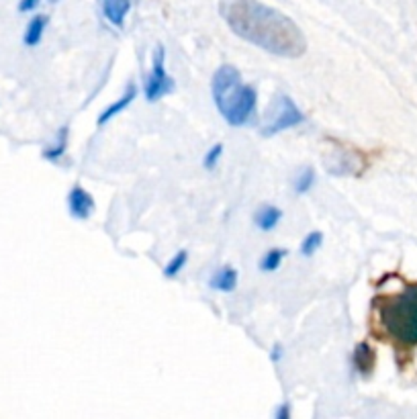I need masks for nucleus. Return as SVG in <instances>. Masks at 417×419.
I'll list each match as a JSON object with an SVG mask.
<instances>
[{"mask_svg": "<svg viewBox=\"0 0 417 419\" xmlns=\"http://www.w3.org/2000/svg\"><path fill=\"white\" fill-rule=\"evenodd\" d=\"M221 13L237 37L268 53L300 58L307 51V39L299 25L260 0H227Z\"/></svg>", "mask_w": 417, "mask_h": 419, "instance_id": "nucleus-1", "label": "nucleus"}, {"mask_svg": "<svg viewBox=\"0 0 417 419\" xmlns=\"http://www.w3.org/2000/svg\"><path fill=\"white\" fill-rule=\"evenodd\" d=\"M211 90L219 113L232 127H242L250 121L258 105V92L254 86L242 80L237 68L221 65L213 76Z\"/></svg>", "mask_w": 417, "mask_h": 419, "instance_id": "nucleus-2", "label": "nucleus"}, {"mask_svg": "<svg viewBox=\"0 0 417 419\" xmlns=\"http://www.w3.org/2000/svg\"><path fill=\"white\" fill-rule=\"evenodd\" d=\"M381 317L384 327L403 344L417 341V290L409 289L403 295L381 301Z\"/></svg>", "mask_w": 417, "mask_h": 419, "instance_id": "nucleus-3", "label": "nucleus"}, {"mask_svg": "<svg viewBox=\"0 0 417 419\" xmlns=\"http://www.w3.org/2000/svg\"><path fill=\"white\" fill-rule=\"evenodd\" d=\"M303 121H305V115L297 107V102L281 92L270 100L266 113L262 117V123H260V133L264 137H272L276 133L297 127Z\"/></svg>", "mask_w": 417, "mask_h": 419, "instance_id": "nucleus-4", "label": "nucleus"}, {"mask_svg": "<svg viewBox=\"0 0 417 419\" xmlns=\"http://www.w3.org/2000/svg\"><path fill=\"white\" fill-rule=\"evenodd\" d=\"M176 88L174 80L170 78L166 70V49L162 43H158L156 49H153V58H151V72L146 78V86H143V92H146V98L150 102H156L160 98L168 97L172 90Z\"/></svg>", "mask_w": 417, "mask_h": 419, "instance_id": "nucleus-5", "label": "nucleus"}, {"mask_svg": "<svg viewBox=\"0 0 417 419\" xmlns=\"http://www.w3.org/2000/svg\"><path fill=\"white\" fill-rule=\"evenodd\" d=\"M67 209L74 219H88L94 211V198L80 184H76L67 194Z\"/></svg>", "mask_w": 417, "mask_h": 419, "instance_id": "nucleus-6", "label": "nucleus"}, {"mask_svg": "<svg viewBox=\"0 0 417 419\" xmlns=\"http://www.w3.org/2000/svg\"><path fill=\"white\" fill-rule=\"evenodd\" d=\"M135 97H137V86H135L134 82H129V86L125 88V92H123V97L119 98V100H115L113 105H109L102 113L99 115V125L102 127V125H107L113 117H117L119 113H123L131 102L135 100Z\"/></svg>", "mask_w": 417, "mask_h": 419, "instance_id": "nucleus-7", "label": "nucleus"}, {"mask_svg": "<svg viewBox=\"0 0 417 419\" xmlns=\"http://www.w3.org/2000/svg\"><path fill=\"white\" fill-rule=\"evenodd\" d=\"M100 6H102V15L107 16V21L121 29L125 23V16L131 9V0H100Z\"/></svg>", "mask_w": 417, "mask_h": 419, "instance_id": "nucleus-8", "label": "nucleus"}, {"mask_svg": "<svg viewBox=\"0 0 417 419\" xmlns=\"http://www.w3.org/2000/svg\"><path fill=\"white\" fill-rule=\"evenodd\" d=\"M48 23H50L48 15H35L33 18L27 23V27H25V33H23V43H25L27 48H35V46H39V43H41V39H43V35H45Z\"/></svg>", "mask_w": 417, "mask_h": 419, "instance_id": "nucleus-9", "label": "nucleus"}, {"mask_svg": "<svg viewBox=\"0 0 417 419\" xmlns=\"http://www.w3.org/2000/svg\"><path fill=\"white\" fill-rule=\"evenodd\" d=\"M209 285L215 290H221V292H232L237 287V270L234 266H223L215 270V275L211 276Z\"/></svg>", "mask_w": 417, "mask_h": 419, "instance_id": "nucleus-10", "label": "nucleus"}, {"mask_svg": "<svg viewBox=\"0 0 417 419\" xmlns=\"http://www.w3.org/2000/svg\"><path fill=\"white\" fill-rule=\"evenodd\" d=\"M281 219H283V211L274 207V205H262L254 215L256 226L260 227L262 231H272L274 227L278 226Z\"/></svg>", "mask_w": 417, "mask_h": 419, "instance_id": "nucleus-11", "label": "nucleus"}, {"mask_svg": "<svg viewBox=\"0 0 417 419\" xmlns=\"http://www.w3.org/2000/svg\"><path fill=\"white\" fill-rule=\"evenodd\" d=\"M354 366L360 372H370L374 366V352L370 350L368 344H358V348L354 350Z\"/></svg>", "mask_w": 417, "mask_h": 419, "instance_id": "nucleus-12", "label": "nucleus"}, {"mask_svg": "<svg viewBox=\"0 0 417 419\" xmlns=\"http://www.w3.org/2000/svg\"><path fill=\"white\" fill-rule=\"evenodd\" d=\"M67 133H70V129H67V127H62L60 133H58L55 144L51 145V147H48V149H43V158H45V160H60V158L66 154Z\"/></svg>", "mask_w": 417, "mask_h": 419, "instance_id": "nucleus-13", "label": "nucleus"}, {"mask_svg": "<svg viewBox=\"0 0 417 419\" xmlns=\"http://www.w3.org/2000/svg\"><path fill=\"white\" fill-rule=\"evenodd\" d=\"M284 256H286V250H281V248L268 250L266 254L262 256V260H260V268H262L264 272H274V270L281 268Z\"/></svg>", "mask_w": 417, "mask_h": 419, "instance_id": "nucleus-14", "label": "nucleus"}, {"mask_svg": "<svg viewBox=\"0 0 417 419\" xmlns=\"http://www.w3.org/2000/svg\"><path fill=\"white\" fill-rule=\"evenodd\" d=\"M313 182H315V170L311 166H305L295 176V191H297V194H305L307 191H311Z\"/></svg>", "mask_w": 417, "mask_h": 419, "instance_id": "nucleus-15", "label": "nucleus"}, {"mask_svg": "<svg viewBox=\"0 0 417 419\" xmlns=\"http://www.w3.org/2000/svg\"><path fill=\"white\" fill-rule=\"evenodd\" d=\"M321 243H323V233H321V231H311V233H307L305 240L300 242V254H303V256H313L319 248H321Z\"/></svg>", "mask_w": 417, "mask_h": 419, "instance_id": "nucleus-16", "label": "nucleus"}, {"mask_svg": "<svg viewBox=\"0 0 417 419\" xmlns=\"http://www.w3.org/2000/svg\"><path fill=\"white\" fill-rule=\"evenodd\" d=\"M186 262H188V252H186V250H180V252H178V254H176V256L166 264V268H164V275H166V278H174V276L183 270Z\"/></svg>", "mask_w": 417, "mask_h": 419, "instance_id": "nucleus-17", "label": "nucleus"}, {"mask_svg": "<svg viewBox=\"0 0 417 419\" xmlns=\"http://www.w3.org/2000/svg\"><path fill=\"white\" fill-rule=\"evenodd\" d=\"M221 156H223V144H215L207 154H205L202 166H205L207 170H213L219 164V160H221Z\"/></svg>", "mask_w": 417, "mask_h": 419, "instance_id": "nucleus-18", "label": "nucleus"}, {"mask_svg": "<svg viewBox=\"0 0 417 419\" xmlns=\"http://www.w3.org/2000/svg\"><path fill=\"white\" fill-rule=\"evenodd\" d=\"M41 4V0H18V13H31Z\"/></svg>", "mask_w": 417, "mask_h": 419, "instance_id": "nucleus-19", "label": "nucleus"}, {"mask_svg": "<svg viewBox=\"0 0 417 419\" xmlns=\"http://www.w3.org/2000/svg\"><path fill=\"white\" fill-rule=\"evenodd\" d=\"M281 358H283V346H281V344H276V346L272 348V354H270V360H272V362H278Z\"/></svg>", "mask_w": 417, "mask_h": 419, "instance_id": "nucleus-20", "label": "nucleus"}, {"mask_svg": "<svg viewBox=\"0 0 417 419\" xmlns=\"http://www.w3.org/2000/svg\"><path fill=\"white\" fill-rule=\"evenodd\" d=\"M274 415H276V418H278V419L291 418V407H288V405L284 403L283 407H281V409H278V411H276V413H274Z\"/></svg>", "mask_w": 417, "mask_h": 419, "instance_id": "nucleus-21", "label": "nucleus"}, {"mask_svg": "<svg viewBox=\"0 0 417 419\" xmlns=\"http://www.w3.org/2000/svg\"><path fill=\"white\" fill-rule=\"evenodd\" d=\"M50 2H58V0H50Z\"/></svg>", "mask_w": 417, "mask_h": 419, "instance_id": "nucleus-22", "label": "nucleus"}]
</instances>
